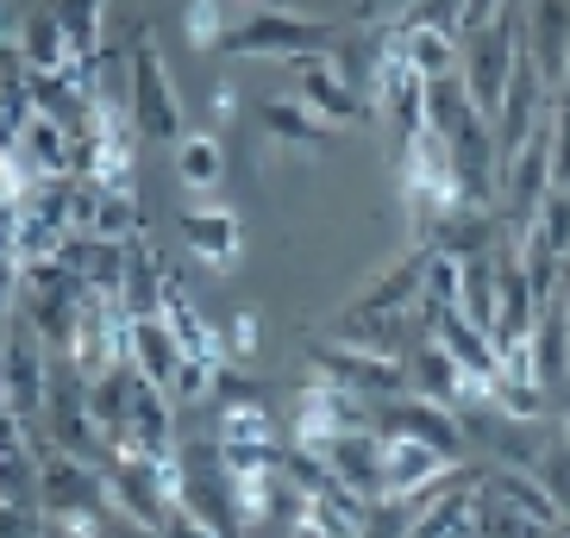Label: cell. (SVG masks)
Segmentation results:
<instances>
[{"instance_id": "cell-1", "label": "cell", "mask_w": 570, "mask_h": 538, "mask_svg": "<svg viewBox=\"0 0 570 538\" xmlns=\"http://www.w3.org/2000/svg\"><path fill=\"white\" fill-rule=\"evenodd\" d=\"M126 119H132V132L151 138V145H183L188 138L183 101H176L169 69H164V57H157V44L145 32H138L132 51H126Z\"/></svg>"}, {"instance_id": "cell-2", "label": "cell", "mask_w": 570, "mask_h": 538, "mask_svg": "<svg viewBox=\"0 0 570 538\" xmlns=\"http://www.w3.org/2000/svg\"><path fill=\"white\" fill-rule=\"evenodd\" d=\"M51 363L57 351L45 345L26 313H13L7 326V345H0V407L26 426H45V401H51Z\"/></svg>"}, {"instance_id": "cell-3", "label": "cell", "mask_w": 570, "mask_h": 538, "mask_svg": "<svg viewBox=\"0 0 570 538\" xmlns=\"http://www.w3.org/2000/svg\"><path fill=\"white\" fill-rule=\"evenodd\" d=\"M338 38H345L338 19L288 13V7H257V13H245L233 32H226V51H233V57H276V63H288V57H307V51H333Z\"/></svg>"}, {"instance_id": "cell-4", "label": "cell", "mask_w": 570, "mask_h": 538, "mask_svg": "<svg viewBox=\"0 0 570 538\" xmlns=\"http://www.w3.org/2000/svg\"><path fill=\"white\" fill-rule=\"evenodd\" d=\"M307 363H314L320 382L345 388V395H357V401H370V407L407 395V363H402V357L364 351V345H352V338H326V345H314Z\"/></svg>"}, {"instance_id": "cell-5", "label": "cell", "mask_w": 570, "mask_h": 538, "mask_svg": "<svg viewBox=\"0 0 570 538\" xmlns=\"http://www.w3.org/2000/svg\"><path fill=\"white\" fill-rule=\"evenodd\" d=\"M458 51H464V88L470 101H476V113L495 119V107H502L508 82H514L520 57H527V44H520V13L495 19V26H483V32L458 38Z\"/></svg>"}, {"instance_id": "cell-6", "label": "cell", "mask_w": 570, "mask_h": 538, "mask_svg": "<svg viewBox=\"0 0 570 538\" xmlns=\"http://www.w3.org/2000/svg\"><path fill=\"white\" fill-rule=\"evenodd\" d=\"M370 432L376 438H414V445H433L445 464H470V432L452 407L420 401V395H395V401H376L370 414Z\"/></svg>"}, {"instance_id": "cell-7", "label": "cell", "mask_w": 570, "mask_h": 538, "mask_svg": "<svg viewBox=\"0 0 570 538\" xmlns=\"http://www.w3.org/2000/svg\"><path fill=\"white\" fill-rule=\"evenodd\" d=\"M288 82H295V101L307 107V113H320L326 126H357V119H370L376 107H370V94H357V82L338 69L333 51H307V57H288Z\"/></svg>"}, {"instance_id": "cell-8", "label": "cell", "mask_w": 570, "mask_h": 538, "mask_svg": "<svg viewBox=\"0 0 570 538\" xmlns=\"http://www.w3.org/2000/svg\"><path fill=\"white\" fill-rule=\"evenodd\" d=\"M539 320V288L527 276V257H520V238L495 245V351H514L533 338Z\"/></svg>"}, {"instance_id": "cell-9", "label": "cell", "mask_w": 570, "mask_h": 538, "mask_svg": "<svg viewBox=\"0 0 570 538\" xmlns=\"http://www.w3.org/2000/svg\"><path fill=\"white\" fill-rule=\"evenodd\" d=\"M38 501H45V514H88V507H114V495H107V470H101V464H82V457L51 451V445H45Z\"/></svg>"}, {"instance_id": "cell-10", "label": "cell", "mask_w": 570, "mask_h": 538, "mask_svg": "<svg viewBox=\"0 0 570 538\" xmlns=\"http://www.w3.org/2000/svg\"><path fill=\"white\" fill-rule=\"evenodd\" d=\"M520 44L533 57L539 82L558 94L570 69V0H527V13H520Z\"/></svg>"}, {"instance_id": "cell-11", "label": "cell", "mask_w": 570, "mask_h": 538, "mask_svg": "<svg viewBox=\"0 0 570 538\" xmlns=\"http://www.w3.org/2000/svg\"><path fill=\"white\" fill-rule=\"evenodd\" d=\"M314 451L326 457L333 482H345L364 501H383V438L376 432H333V438H320Z\"/></svg>"}, {"instance_id": "cell-12", "label": "cell", "mask_w": 570, "mask_h": 538, "mask_svg": "<svg viewBox=\"0 0 570 538\" xmlns=\"http://www.w3.org/2000/svg\"><path fill=\"white\" fill-rule=\"evenodd\" d=\"M32 426L13 420L0 407V501H19V507H45L38 501V470H45V445H32Z\"/></svg>"}, {"instance_id": "cell-13", "label": "cell", "mask_w": 570, "mask_h": 538, "mask_svg": "<svg viewBox=\"0 0 570 538\" xmlns=\"http://www.w3.org/2000/svg\"><path fill=\"white\" fill-rule=\"evenodd\" d=\"M426 338H439V345H445V357H452L470 382H495V376H502V351H495V338H489L483 326H470L458 307L433 313V320H426Z\"/></svg>"}, {"instance_id": "cell-14", "label": "cell", "mask_w": 570, "mask_h": 538, "mask_svg": "<svg viewBox=\"0 0 570 538\" xmlns=\"http://www.w3.org/2000/svg\"><path fill=\"white\" fill-rule=\"evenodd\" d=\"M126 363H132L138 376L151 388H176V376H183V345H176V332H169L164 320H132V332H126Z\"/></svg>"}, {"instance_id": "cell-15", "label": "cell", "mask_w": 570, "mask_h": 538, "mask_svg": "<svg viewBox=\"0 0 570 538\" xmlns=\"http://www.w3.org/2000/svg\"><path fill=\"white\" fill-rule=\"evenodd\" d=\"M183 245L202 257L207 269H233L238 245H245V226H238V213H226V207H188L183 213Z\"/></svg>"}, {"instance_id": "cell-16", "label": "cell", "mask_w": 570, "mask_h": 538, "mask_svg": "<svg viewBox=\"0 0 570 538\" xmlns=\"http://www.w3.org/2000/svg\"><path fill=\"white\" fill-rule=\"evenodd\" d=\"M402 363H407V395H420V401H439V407H458V401H464L470 376L458 370L452 357H445V345H439V338H420Z\"/></svg>"}, {"instance_id": "cell-17", "label": "cell", "mask_w": 570, "mask_h": 538, "mask_svg": "<svg viewBox=\"0 0 570 538\" xmlns=\"http://www.w3.org/2000/svg\"><path fill=\"white\" fill-rule=\"evenodd\" d=\"M452 470L433 445H414V438H383V501H402V495H420L426 482Z\"/></svg>"}, {"instance_id": "cell-18", "label": "cell", "mask_w": 570, "mask_h": 538, "mask_svg": "<svg viewBox=\"0 0 570 538\" xmlns=\"http://www.w3.org/2000/svg\"><path fill=\"white\" fill-rule=\"evenodd\" d=\"M470 126H489V119L476 113V101H470L464 69H458V76H439V82H426V132H433L439 145H458Z\"/></svg>"}, {"instance_id": "cell-19", "label": "cell", "mask_w": 570, "mask_h": 538, "mask_svg": "<svg viewBox=\"0 0 570 538\" xmlns=\"http://www.w3.org/2000/svg\"><path fill=\"white\" fill-rule=\"evenodd\" d=\"M257 126H264L276 145H307V151H326L333 132H338V126H326L320 113H307L295 94H269V101H257Z\"/></svg>"}, {"instance_id": "cell-20", "label": "cell", "mask_w": 570, "mask_h": 538, "mask_svg": "<svg viewBox=\"0 0 570 538\" xmlns=\"http://www.w3.org/2000/svg\"><path fill=\"white\" fill-rule=\"evenodd\" d=\"M19 63L38 69V76H57V69H76V51H69L63 26H57V7H32L26 26H19Z\"/></svg>"}, {"instance_id": "cell-21", "label": "cell", "mask_w": 570, "mask_h": 538, "mask_svg": "<svg viewBox=\"0 0 570 538\" xmlns=\"http://www.w3.org/2000/svg\"><path fill=\"white\" fill-rule=\"evenodd\" d=\"M13 157H19L26 176H76V138L45 113H32V126H26V138H19Z\"/></svg>"}, {"instance_id": "cell-22", "label": "cell", "mask_w": 570, "mask_h": 538, "mask_svg": "<svg viewBox=\"0 0 570 538\" xmlns=\"http://www.w3.org/2000/svg\"><path fill=\"white\" fill-rule=\"evenodd\" d=\"M370 507L376 501H364V495H352L345 482H333L326 495L307 501V520H314L326 538H364L370 532Z\"/></svg>"}, {"instance_id": "cell-23", "label": "cell", "mask_w": 570, "mask_h": 538, "mask_svg": "<svg viewBox=\"0 0 570 538\" xmlns=\"http://www.w3.org/2000/svg\"><path fill=\"white\" fill-rule=\"evenodd\" d=\"M219 445H226V451H283V445H276V420L264 414V401H226L219 407Z\"/></svg>"}, {"instance_id": "cell-24", "label": "cell", "mask_w": 570, "mask_h": 538, "mask_svg": "<svg viewBox=\"0 0 570 538\" xmlns=\"http://www.w3.org/2000/svg\"><path fill=\"white\" fill-rule=\"evenodd\" d=\"M395 44H402V57L414 63L420 82H439V76H458L464 69V51H458L452 32H389Z\"/></svg>"}, {"instance_id": "cell-25", "label": "cell", "mask_w": 570, "mask_h": 538, "mask_svg": "<svg viewBox=\"0 0 570 538\" xmlns=\"http://www.w3.org/2000/svg\"><path fill=\"white\" fill-rule=\"evenodd\" d=\"M476 526H483V538H558V526L520 514L514 501L489 495V488H476Z\"/></svg>"}, {"instance_id": "cell-26", "label": "cell", "mask_w": 570, "mask_h": 538, "mask_svg": "<svg viewBox=\"0 0 570 538\" xmlns=\"http://www.w3.org/2000/svg\"><path fill=\"white\" fill-rule=\"evenodd\" d=\"M51 7H57V26H63L76 63H95V57H101V13H107V0H51Z\"/></svg>"}, {"instance_id": "cell-27", "label": "cell", "mask_w": 570, "mask_h": 538, "mask_svg": "<svg viewBox=\"0 0 570 538\" xmlns=\"http://www.w3.org/2000/svg\"><path fill=\"white\" fill-rule=\"evenodd\" d=\"M458 313H464L470 326H483V332L495 338V251H489V257H470V263H464Z\"/></svg>"}, {"instance_id": "cell-28", "label": "cell", "mask_w": 570, "mask_h": 538, "mask_svg": "<svg viewBox=\"0 0 570 538\" xmlns=\"http://www.w3.org/2000/svg\"><path fill=\"white\" fill-rule=\"evenodd\" d=\"M176 176H183V188H214L219 176H226V151H219L214 132H188L183 145H176Z\"/></svg>"}, {"instance_id": "cell-29", "label": "cell", "mask_w": 570, "mask_h": 538, "mask_svg": "<svg viewBox=\"0 0 570 538\" xmlns=\"http://www.w3.org/2000/svg\"><path fill=\"white\" fill-rule=\"evenodd\" d=\"M88 232L107 238V245H138V238H145V207H138V195L101 188V207H95V226H88Z\"/></svg>"}, {"instance_id": "cell-30", "label": "cell", "mask_w": 570, "mask_h": 538, "mask_svg": "<svg viewBox=\"0 0 570 538\" xmlns=\"http://www.w3.org/2000/svg\"><path fill=\"white\" fill-rule=\"evenodd\" d=\"M533 476H539V488H546V495L558 501V514L570 520V438L558 432V426H552V438L539 445V464H533Z\"/></svg>"}, {"instance_id": "cell-31", "label": "cell", "mask_w": 570, "mask_h": 538, "mask_svg": "<svg viewBox=\"0 0 570 538\" xmlns=\"http://www.w3.org/2000/svg\"><path fill=\"white\" fill-rule=\"evenodd\" d=\"M464 26V0H407L389 32H452Z\"/></svg>"}, {"instance_id": "cell-32", "label": "cell", "mask_w": 570, "mask_h": 538, "mask_svg": "<svg viewBox=\"0 0 570 538\" xmlns=\"http://www.w3.org/2000/svg\"><path fill=\"white\" fill-rule=\"evenodd\" d=\"M183 32L195 51H226V32H233V19L219 13V0H188L183 7Z\"/></svg>"}, {"instance_id": "cell-33", "label": "cell", "mask_w": 570, "mask_h": 538, "mask_svg": "<svg viewBox=\"0 0 570 538\" xmlns=\"http://www.w3.org/2000/svg\"><path fill=\"white\" fill-rule=\"evenodd\" d=\"M0 538H45V507L0 501Z\"/></svg>"}, {"instance_id": "cell-34", "label": "cell", "mask_w": 570, "mask_h": 538, "mask_svg": "<svg viewBox=\"0 0 570 538\" xmlns=\"http://www.w3.org/2000/svg\"><path fill=\"white\" fill-rule=\"evenodd\" d=\"M257 338H264V326H257L252 313H238V320L226 326V363H233V357H238V363H245V357H257Z\"/></svg>"}, {"instance_id": "cell-35", "label": "cell", "mask_w": 570, "mask_h": 538, "mask_svg": "<svg viewBox=\"0 0 570 538\" xmlns=\"http://www.w3.org/2000/svg\"><path fill=\"white\" fill-rule=\"evenodd\" d=\"M26 169H19V157H0V207H19V195H26Z\"/></svg>"}, {"instance_id": "cell-36", "label": "cell", "mask_w": 570, "mask_h": 538, "mask_svg": "<svg viewBox=\"0 0 570 538\" xmlns=\"http://www.w3.org/2000/svg\"><path fill=\"white\" fill-rule=\"evenodd\" d=\"M13 245H19V213L13 207H0V263L13 257Z\"/></svg>"}, {"instance_id": "cell-37", "label": "cell", "mask_w": 570, "mask_h": 538, "mask_svg": "<svg viewBox=\"0 0 570 538\" xmlns=\"http://www.w3.org/2000/svg\"><path fill=\"white\" fill-rule=\"evenodd\" d=\"M214 113H219V119H233V113H238V88H233V82H219V88H214Z\"/></svg>"}, {"instance_id": "cell-38", "label": "cell", "mask_w": 570, "mask_h": 538, "mask_svg": "<svg viewBox=\"0 0 570 538\" xmlns=\"http://www.w3.org/2000/svg\"><path fill=\"white\" fill-rule=\"evenodd\" d=\"M552 420H558V432L570 438V388H564V395H558V414H552Z\"/></svg>"}, {"instance_id": "cell-39", "label": "cell", "mask_w": 570, "mask_h": 538, "mask_svg": "<svg viewBox=\"0 0 570 538\" xmlns=\"http://www.w3.org/2000/svg\"><path fill=\"white\" fill-rule=\"evenodd\" d=\"M288 538H326V532H320L314 520H302V526H288Z\"/></svg>"}, {"instance_id": "cell-40", "label": "cell", "mask_w": 570, "mask_h": 538, "mask_svg": "<svg viewBox=\"0 0 570 538\" xmlns=\"http://www.w3.org/2000/svg\"><path fill=\"white\" fill-rule=\"evenodd\" d=\"M558 295H564V326H570V263H564V276H558Z\"/></svg>"}, {"instance_id": "cell-41", "label": "cell", "mask_w": 570, "mask_h": 538, "mask_svg": "<svg viewBox=\"0 0 570 538\" xmlns=\"http://www.w3.org/2000/svg\"><path fill=\"white\" fill-rule=\"evenodd\" d=\"M558 538H570V520H564V526H558Z\"/></svg>"}]
</instances>
